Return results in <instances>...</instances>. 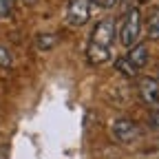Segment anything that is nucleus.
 Instances as JSON below:
<instances>
[{
  "instance_id": "15",
  "label": "nucleus",
  "mask_w": 159,
  "mask_h": 159,
  "mask_svg": "<svg viewBox=\"0 0 159 159\" xmlns=\"http://www.w3.org/2000/svg\"><path fill=\"white\" fill-rule=\"evenodd\" d=\"M139 2H148V0H139Z\"/></svg>"
},
{
  "instance_id": "13",
  "label": "nucleus",
  "mask_w": 159,
  "mask_h": 159,
  "mask_svg": "<svg viewBox=\"0 0 159 159\" xmlns=\"http://www.w3.org/2000/svg\"><path fill=\"white\" fill-rule=\"evenodd\" d=\"M0 159H7V150H5V146H0Z\"/></svg>"
},
{
  "instance_id": "8",
  "label": "nucleus",
  "mask_w": 159,
  "mask_h": 159,
  "mask_svg": "<svg viewBox=\"0 0 159 159\" xmlns=\"http://www.w3.org/2000/svg\"><path fill=\"white\" fill-rule=\"evenodd\" d=\"M115 69H117V73L122 75L124 80H133V77H137V71L130 66V62L126 57H119L117 62H115Z\"/></svg>"
},
{
  "instance_id": "7",
  "label": "nucleus",
  "mask_w": 159,
  "mask_h": 159,
  "mask_svg": "<svg viewBox=\"0 0 159 159\" xmlns=\"http://www.w3.org/2000/svg\"><path fill=\"white\" fill-rule=\"evenodd\" d=\"M146 33L150 40H159V7L150 13V18L146 20Z\"/></svg>"
},
{
  "instance_id": "6",
  "label": "nucleus",
  "mask_w": 159,
  "mask_h": 159,
  "mask_svg": "<svg viewBox=\"0 0 159 159\" xmlns=\"http://www.w3.org/2000/svg\"><path fill=\"white\" fill-rule=\"evenodd\" d=\"M148 47L146 44H135L133 49H128V55H126V60H128V62H130V66L139 73V71H142L146 64H148Z\"/></svg>"
},
{
  "instance_id": "10",
  "label": "nucleus",
  "mask_w": 159,
  "mask_h": 159,
  "mask_svg": "<svg viewBox=\"0 0 159 159\" xmlns=\"http://www.w3.org/2000/svg\"><path fill=\"white\" fill-rule=\"evenodd\" d=\"M13 66V55L7 47L0 44V69H11Z\"/></svg>"
},
{
  "instance_id": "16",
  "label": "nucleus",
  "mask_w": 159,
  "mask_h": 159,
  "mask_svg": "<svg viewBox=\"0 0 159 159\" xmlns=\"http://www.w3.org/2000/svg\"><path fill=\"white\" fill-rule=\"evenodd\" d=\"M128 2H133V0H128Z\"/></svg>"
},
{
  "instance_id": "3",
  "label": "nucleus",
  "mask_w": 159,
  "mask_h": 159,
  "mask_svg": "<svg viewBox=\"0 0 159 159\" xmlns=\"http://www.w3.org/2000/svg\"><path fill=\"white\" fill-rule=\"evenodd\" d=\"M111 135L119 144H130V142H135V139H139L142 128H139V124L133 122L130 117H117L111 124Z\"/></svg>"
},
{
  "instance_id": "14",
  "label": "nucleus",
  "mask_w": 159,
  "mask_h": 159,
  "mask_svg": "<svg viewBox=\"0 0 159 159\" xmlns=\"http://www.w3.org/2000/svg\"><path fill=\"white\" fill-rule=\"evenodd\" d=\"M22 2H25V5H33V2H35V0H22Z\"/></svg>"
},
{
  "instance_id": "2",
  "label": "nucleus",
  "mask_w": 159,
  "mask_h": 159,
  "mask_svg": "<svg viewBox=\"0 0 159 159\" xmlns=\"http://www.w3.org/2000/svg\"><path fill=\"white\" fill-rule=\"evenodd\" d=\"M142 11L137 7H128V11L122 16L119 20V27H117V38H119V44L124 49H133L137 44L139 35H142Z\"/></svg>"
},
{
  "instance_id": "5",
  "label": "nucleus",
  "mask_w": 159,
  "mask_h": 159,
  "mask_svg": "<svg viewBox=\"0 0 159 159\" xmlns=\"http://www.w3.org/2000/svg\"><path fill=\"white\" fill-rule=\"evenodd\" d=\"M137 93H139V99H142L146 106L159 108V80L139 77L137 80Z\"/></svg>"
},
{
  "instance_id": "1",
  "label": "nucleus",
  "mask_w": 159,
  "mask_h": 159,
  "mask_svg": "<svg viewBox=\"0 0 159 159\" xmlns=\"http://www.w3.org/2000/svg\"><path fill=\"white\" fill-rule=\"evenodd\" d=\"M115 35H117V29H115V22L111 18L99 20V22L93 27L91 38H89V47H86L89 64H106L108 62Z\"/></svg>"
},
{
  "instance_id": "12",
  "label": "nucleus",
  "mask_w": 159,
  "mask_h": 159,
  "mask_svg": "<svg viewBox=\"0 0 159 159\" xmlns=\"http://www.w3.org/2000/svg\"><path fill=\"white\" fill-rule=\"evenodd\" d=\"M95 5H99V7H104V9H111L113 5H117V0H93Z\"/></svg>"
},
{
  "instance_id": "11",
  "label": "nucleus",
  "mask_w": 159,
  "mask_h": 159,
  "mask_svg": "<svg viewBox=\"0 0 159 159\" xmlns=\"http://www.w3.org/2000/svg\"><path fill=\"white\" fill-rule=\"evenodd\" d=\"M11 13V0H0V20H5Z\"/></svg>"
},
{
  "instance_id": "4",
  "label": "nucleus",
  "mask_w": 159,
  "mask_h": 159,
  "mask_svg": "<svg viewBox=\"0 0 159 159\" xmlns=\"http://www.w3.org/2000/svg\"><path fill=\"white\" fill-rule=\"evenodd\" d=\"M93 0H71L66 7V22L71 27H82L91 20Z\"/></svg>"
},
{
  "instance_id": "9",
  "label": "nucleus",
  "mask_w": 159,
  "mask_h": 159,
  "mask_svg": "<svg viewBox=\"0 0 159 159\" xmlns=\"http://www.w3.org/2000/svg\"><path fill=\"white\" fill-rule=\"evenodd\" d=\"M57 42H60V38H57L55 33H44V35H38V38H35V44H38V49H42V51L53 49Z\"/></svg>"
}]
</instances>
